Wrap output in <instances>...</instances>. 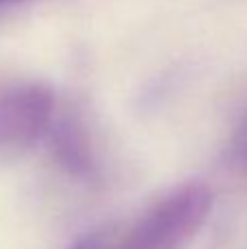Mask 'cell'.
Listing matches in <instances>:
<instances>
[{
    "mask_svg": "<svg viewBox=\"0 0 247 249\" xmlns=\"http://www.w3.org/2000/svg\"><path fill=\"white\" fill-rule=\"evenodd\" d=\"M230 162L247 175V116L241 121L230 142Z\"/></svg>",
    "mask_w": 247,
    "mask_h": 249,
    "instance_id": "277c9868",
    "label": "cell"
},
{
    "mask_svg": "<svg viewBox=\"0 0 247 249\" xmlns=\"http://www.w3.org/2000/svg\"><path fill=\"white\" fill-rule=\"evenodd\" d=\"M55 96L42 83L0 86V149H24L48 133Z\"/></svg>",
    "mask_w": 247,
    "mask_h": 249,
    "instance_id": "7a4b0ae2",
    "label": "cell"
},
{
    "mask_svg": "<svg viewBox=\"0 0 247 249\" xmlns=\"http://www.w3.org/2000/svg\"><path fill=\"white\" fill-rule=\"evenodd\" d=\"M22 2H29V0H0V9H4V7H16V4H22Z\"/></svg>",
    "mask_w": 247,
    "mask_h": 249,
    "instance_id": "5b68a950",
    "label": "cell"
},
{
    "mask_svg": "<svg viewBox=\"0 0 247 249\" xmlns=\"http://www.w3.org/2000/svg\"><path fill=\"white\" fill-rule=\"evenodd\" d=\"M46 138L53 149V155L70 175L81 177V179H92L99 173L90 136L77 116L55 114Z\"/></svg>",
    "mask_w": 247,
    "mask_h": 249,
    "instance_id": "3957f363",
    "label": "cell"
},
{
    "mask_svg": "<svg viewBox=\"0 0 247 249\" xmlns=\"http://www.w3.org/2000/svg\"><path fill=\"white\" fill-rule=\"evenodd\" d=\"M212 208V195L201 181H188L134 221L118 228L96 230L99 249H182L199 232Z\"/></svg>",
    "mask_w": 247,
    "mask_h": 249,
    "instance_id": "6da1fadb",
    "label": "cell"
}]
</instances>
